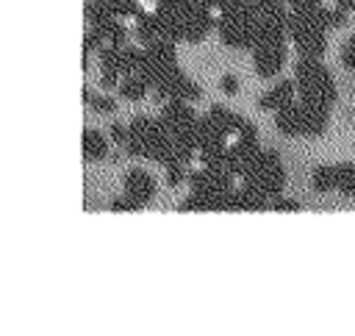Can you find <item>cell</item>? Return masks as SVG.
<instances>
[{
  "label": "cell",
  "instance_id": "obj_17",
  "mask_svg": "<svg viewBox=\"0 0 355 336\" xmlns=\"http://www.w3.org/2000/svg\"><path fill=\"white\" fill-rule=\"evenodd\" d=\"M347 42H352V44H355V33H352V36H349V39H347Z\"/></svg>",
  "mask_w": 355,
  "mask_h": 336
},
{
  "label": "cell",
  "instance_id": "obj_16",
  "mask_svg": "<svg viewBox=\"0 0 355 336\" xmlns=\"http://www.w3.org/2000/svg\"><path fill=\"white\" fill-rule=\"evenodd\" d=\"M338 8H344V11H355V0H333Z\"/></svg>",
  "mask_w": 355,
  "mask_h": 336
},
{
  "label": "cell",
  "instance_id": "obj_2",
  "mask_svg": "<svg viewBox=\"0 0 355 336\" xmlns=\"http://www.w3.org/2000/svg\"><path fill=\"white\" fill-rule=\"evenodd\" d=\"M275 125L283 136H322L330 128V108L308 103V100H294L291 106L275 111Z\"/></svg>",
  "mask_w": 355,
  "mask_h": 336
},
{
  "label": "cell",
  "instance_id": "obj_6",
  "mask_svg": "<svg viewBox=\"0 0 355 336\" xmlns=\"http://www.w3.org/2000/svg\"><path fill=\"white\" fill-rule=\"evenodd\" d=\"M153 189H155V183H153V178L144 169H130L128 172V178H125V197L136 208L153 197Z\"/></svg>",
  "mask_w": 355,
  "mask_h": 336
},
{
  "label": "cell",
  "instance_id": "obj_10",
  "mask_svg": "<svg viewBox=\"0 0 355 336\" xmlns=\"http://www.w3.org/2000/svg\"><path fill=\"white\" fill-rule=\"evenodd\" d=\"M83 153H86V158H105L108 139L100 131H86L83 133Z\"/></svg>",
  "mask_w": 355,
  "mask_h": 336
},
{
  "label": "cell",
  "instance_id": "obj_5",
  "mask_svg": "<svg viewBox=\"0 0 355 336\" xmlns=\"http://www.w3.org/2000/svg\"><path fill=\"white\" fill-rule=\"evenodd\" d=\"M294 100H297V83H294V81H277L275 86H269V89L258 97V108L275 114V111L291 106Z\"/></svg>",
  "mask_w": 355,
  "mask_h": 336
},
{
  "label": "cell",
  "instance_id": "obj_1",
  "mask_svg": "<svg viewBox=\"0 0 355 336\" xmlns=\"http://www.w3.org/2000/svg\"><path fill=\"white\" fill-rule=\"evenodd\" d=\"M294 83H297V97L333 108L338 100V89H336V78L333 72L322 64V58H308V56H297L294 61Z\"/></svg>",
  "mask_w": 355,
  "mask_h": 336
},
{
  "label": "cell",
  "instance_id": "obj_9",
  "mask_svg": "<svg viewBox=\"0 0 355 336\" xmlns=\"http://www.w3.org/2000/svg\"><path fill=\"white\" fill-rule=\"evenodd\" d=\"M336 192L344 197H355V164L352 161L336 164Z\"/></svg>",
  "mask_w": 355,
  "mask_h": 336
},
{
  "label": "cell",
  "instance_id": "obj_15",
  "mask_svg": "<svg viewBox=\"0 0 355 336\" xmlns=\"http://www.w3.org/2000/svg\"><path fill=\"white\" fill-rule=\"evenodd\" d=\"M272 208H275V211H300V203H294V200H283V197H275Z\"/></svg>",
  "mask_w": 355,
  "mask_h": 336
},
{
  "label": "cell",
  "instance_id": "obj_12",
  "mask_svg": "<svg viewBox=\"0 0 355 336\" xmlns=\"http://www.w3.org/2000/svg\"><path fill=\"white\" fill-rule=\"evenodd\" d=\"M89 103H92V108H94V111H100V114H108V111H114V108H116V106H114V100H111V97H105V94H100V97L89 94Z\"/></svg>",
  "mask_w": 355,
  "mask_h": 336
},
{
  "label": "cell",
  "instance_id": "obj_4",
  "mask_svg": "<svg viewBox=\"0 0 355 336\" xmlns=\"http://www.w3.org/2000/svg\"><path fill=\"white\" fill-rule=\"evenodd\" d=\"M241 180L250 183V186H255V189H258L261 194H266L269 200H272V197H280L283 189H286V169H283L280 156H277L275 150H261V153L250 161V167L244 169Z\"/></svg>",
  "mask_w": 355,
  "mask_h": 336
},
{
  "label": "cell",
  "instance_id": "obj_7",
  "mask_svg": "<svg viewBox=\"0 0 355 336\" xmlns=\"http://www.w3.org/2000/svg\"><path fill=\"white\" fill-rule=\"evenodd\" d=\"M147 81L139 75V72H125L122 78H119V94L125 97V100H141L144 97V92H147Z\"/></svg>",
  "mask_w": 355,
  "mask_h": 336
},
{
  "label": "cell",
  "instance_id": "obj_3",
  "mask_svg": "<svg viewBox=\"0 0 355 336\" xmlns=\"http://www.w3.org/2000/svg\"><path fill=\"white\" fill-rule=\"evenodd\" d=\"M288 39L297 47V56L322 58L327 53V31L319 25V19L308 11H291L288 8Z\"/></svg>",
  "mask_w": 355,
  "mask_h": 336
},
{
  "label": "cell",
  "instance_id": "obj_13",
  "mask_svg": "<svg viewBox=\"0 0 355 336\" xmlns=\"http://www.w3.org/2000/svg\"><path fill=\"white\" fill-rule=\"evenodd\" d=\"M286 3H288L291 11H308V14L322 6V0H286Z\"/></svg>",
  "mask_w": 355,
  "mask_h": 336
},
{
  "label": "cell",
  "instance_id": "obj_8",
  "mask_svg": "<svg viewBox=\"0 0 355 336\" xmlns=\"http://www.w3.org/2000/svg\"><path fill=\"white\" fill-rule=\"evenodd\" d=\"M311 186L313 192L319 194H327V192H336V164H322L311 172Z\"/></svg>",
  "mask_w": 355,
  "mask_h": 336
},
{
  "label": "cell",
  "instance_id": "obj_14",
  "mask_svg": "<svg viewBox=\"0 0 355 336\" xmlns=\"http://www.w3.org/2000/svg\"><path fill=\"white\" fill-rule=\"evenodd\" d=\"M219 86H222L225 94H236V92H239V78H236V75H222Z\"/></svg>",
  "mask_w": 355,
  "mask_h": 336
},
{
  "label": "cell",
  "instance_id": "obj_11",
  "mask_svg": "<svg viewBox=\"0 0 355 336\" xmlns=\"http://www.w3.org/2000/svg\"><path fill=\"white\" fill-rule=\"evenodd\" d=\"M338 61H341L347 69H352V72H355V44H352V42L341 44V50H338Z\"/></svg>",
  "mask_w": 355,
  "mask_h": 336
}]
</instances>
